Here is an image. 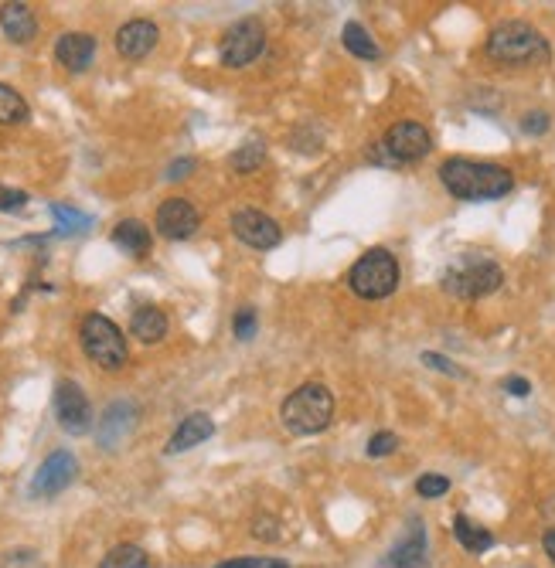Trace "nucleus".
<instances>
[{
  "label": "nucleus",
  "mask_w": 555,
  "mask_h": 568,
  "mask_svg": "<svg viewBox=\"0 0 555 568\" xmlns=\"http://www.w3.org/2000/svg\"><path fill=\"white\" fill-rule=\"evenodd\" d=\"M157 38H161V31H157L154 21H126L120 35H116V52L130 58V62H137V58H147L154 52Z\"/></svg>",
  "instance_id": "obj_13"
},
{
  "label": "nucleus",
  "mask_w": 555,
  "mask_h": 568,
  "mask_svg": "<svg viewBox=\"0 0 555 568\" xmlns=\"http://www.w3.org/2000/svg\"><path fill=\"white\" fill-rule=\"evenodd\" d=\"M521 130H525V133H545V130H549V116H545V113H528L525 123H521Z\"/></svg>",
  "instance_id": "obj_33"
},
{
  "label": "nucleus",
  "mask_w": 555,
  "mask_h": 568,
  "mask_svg": "<svg viewBox=\"0 0 555 568\" xmlns=\"http://www.w3.org/2000/svg\"><path fill=\"white\" fill-rule=\"evenodd\" d=\"M212 432H215V422H212V415H205V412H191L188 419H181V426L174 429V436H171V443H167V453H188V449H195L201 446L205 439H212Z\"/></svg>",
  "instance_id": "obj_16"
},
{
  "label": "nucleus",
  "mask_w": 555,
  "mask_h": 568,
  "mask_svg": "<svg viewBox=\"0 0 555 568\" xmlns=\"http://www.w3.org/2000/svg\"><path fill=\"white\" fill-rule=\"evenodd\" d=\"M99 568H147V555L137 545H120L109 551Z\"/></svg>",
  "instance_id": "obj_25"
},
{
  "label": "nucleus",
  "mask_w": 555,
  "mask_h": 568,
  "mask_svg": "<svg viewBox=\"0 0 555 568\" xmlns=\"http://www.w3.org/2000/svg\"><path fill=\"white\" fill-rule=\"evenodd\" d=\"M28 205V194L18 191V188H4L0 184V211H21Z\"/></svg>",
  "instance_id": "obj_30"
},
{
  "label": "nucleus",
  "mask_w": 555,
  "mask_h": 568,
  "mask_svg": "<svg viewBox=\"0 0 555 568\" xmlns=\"http://www.w3.org/2000/svg\"><path fill=\"white\" fill-rule=\"evenodd\" d=\"M504 388H508V395H515V398H525L528 392H532V385H528L525 378H508L504 381Z\"/></svg>",
  "instance_id": "obj_35"
},
{
  "label": "nucleus",
  "mask_w": 555,
  "mask_h": 568,
  "mask_svg": "<svg viewBox=\"0 0 555 568\" xmlns=\"http://www.w3.org/2000/svg\"><path fill=\"white\" fill-rule=\"evenodd\" d=\"M191 171H195V160H191V157L174 160V164L167 167V181H181V177H188Z\"/></svg>",
  "instance_id": "obj_32"
},
{
  "label": "nucleus",
  "mask_w": 555,
  "mask_h": 568,
  "mask_svg": "<svg viewBox=\"0 0 555 568\" xmlns=\"http://www.w3.org/2000/svg\"><path fill=\"white\" fill-rule=\"evenodd\" d=\"M453 534H457L460 545H464L467 551H474V555H481V551H487V548L494 545V534L487 531V528H481V524H474L464 514L453 521Z\"/></svg>",
  "instance_id": "obj_21"
},
{
  "label": "nucleus",
  "mask_w": 555,
  "mask_h": 568,
  "mask_svg": "<svg viewBox=\"0 0 555 568\" xmlns=\"http://www.w3.org/2000/svg\"><path fill=\"white\" fill-rule=\"evenodd\" d=\"M263 160H266V143L263 140H249L232 154V167L239 174H252L256 167H263Z\"/></svg>",
  "instance_id": "obj_24"
},
{
  "label": "nucleus",
  "mask_w": 555,
  "mask_h": 568,
  "mask_svg": "<svg viewBox=\"0 0 555 568\" xmlns=\"http://www.w3.org/2000/svg\"><path fill=\"white\" fill-rule=\"evenodd\" d=\"M28 120V103L18 89L0 82V126H18Z\"/></svg>",
  "instance_id": "obj_23"
},
{
  "label": "nucleus",
  "mask_w": 555,
  "mask_h": 568,
  "mask_svg": "<svg viewBox=\"0 0 555 568\" xmlns=\"http://www.w3.org/2000/svg\"><path fill=\"white\" fill-rule=\"evenodd\" d=\"M52 215L58 222V232H86V228L92 225L89 215H82V211H75L69 205H52Z\"/></svg>",
  "instance_id": "obj_26"
},
{
  "label": "nucleus",
  "mask_w": 555,
  "mask_h": 568,
  "mask_svg": "<svg viewBox=\"0 0 555 568\" xmlns=\"http://www.w3.org/2000/svg\"><path fill=\"white\" fill-rule=\"evenodd\" d=\"M82 351L89 354V361H96L103 371H120L126 364V337L123 330L113 324L103 313H89L82 320Z\"/></svg>",
  "instance_id": "obj_6"
},
{
  "label": "nucleus",
  "mask_w": 555,
  "mask_h": 568,
  "mask_svg": "<svg viewBox=\"0 0 555 568\" xmlns=\"http://www.w3.org/2000/svg\"><path fill=\"white\" fill-rule=\"evenodd\" d=\"M447 490H450V480L440 477V473H426V477H419V483H416V494L426 497V500L443 497Z\"/></svg>",
  "instance_id": "obj_28"
},
{
  "label": "nucleus",
  "mask_w": 555,
  "mask_h": 568,
  "mask_svg": "<svg viewBox=\"0 0 555 568\" xmlns=\"http://www.w3.org/2000/svg\"><path fill=\"white\" fill-rule=\"evenodd\" d=\"M55 415H58V426L72 436H82L92 426V405L86 392H82L75 381H58L55 388Z\"/></svg>",
  "instance_id": "obj_8"
},
{
  "label": "nucleus",
  "mask_w": 555,
  "mask_h": 568,
  "mask_svg": "<svg viewBox=\"0 0 555 568\" xmlns=\"http://www.w3.org/2000/svg\"><path fill=\"white\" fill-rule=\"evenodd\" d=\"M55 58L58 65H65L69 72H86L92 58H96V38L86 35V31H69V35L58 38Z\"/></svg>",
  "instance_id": "obj_15"
},
{
  "label": "nucleus",
  "mask_w": 555,
  "mask_h": 568,
  "mask_svg": "<svg viewBox=\"0 0 555 568\" xmlns=\"http://www.w3.org/2000/svg\"><path fill=\"white\" fill-rule=\"evenodd\" d=\"M75 473H79V463H75V456L69 453V449H55V453L38 466L35 480H31V497H55V494H62V490L75 480Z\"/></svg>",
  "instance_id": "obj_9"
},
{
  "label": "nucleus",
  "mask_w": 555,
  "mask_h": 568,
  "mask_svg": "<svg viewBox=\"0 0 555 568\" xmlns=\"http://www.w3.org/2000/svg\"><path fill=\"white\" fill-rule=\"evenodd\" d=\"M395 446H399L395 432H375V436L368 439V456H389L395 453Z\"/></svg>",
  "instance_id": "obj_29"
},
{
  "label": "nucleus",
  "mask_w": 555,
  "mask_h": 568,
  "mask_svg": "<svg viewBox=\"0 0 555 568\" xmlns=\"http://www.w3.org/2000/svg\"><path fill=\"white\" fill-rule=\"evenodd\" d=\"M133 419H137V409H133L130 402H116L109 405L106 415L99 419V443H103L106 449H116V443L130 432Z\"/></svg>",
  "instance_id": "obj_18"
},
{
  "label": "nucleus",
  "mask_w": 555,
  "mask_h": 568,
  "mask_svg": "<svg viewBox=\"0 0 555 568\" xmlns=\"http://www.w3.org/2000/svg\"><path fill=\"white\" fill-rule=\"evenodd\" d=\"M487 55L501 65H542L549 62V41L525 21H501L487 35Z\"/></svg>",
  "instance_id": "obj_2"
},
{
  "label": "nucleus",
  "mask_w": 555,
  "mask_h": 568,
  "mask_svg": "<svg viewBox=\"0 0 555 568\" xmlns=\"http://www.w3.org/2000/svg\"><path fill=\"white\" fill-rule=\"evenodd\" d=\"M0 28H4V35L11 41L28 45L38 35V18L28 4H4L0 7Z\"/></svg>",
  "instance_id": "obj_17"
},
{
  "label": "nucleus",
  "mask_w": 555,
  "mask_h": 568,
  "mask_svg": "<svg viewBox=\"0 0 555 568\" xmlns=\"http://www.w3.org/2000/svg\"><path fill=\"white\" fill-rule=\"evenodd\" d=\"M130 334L137 337V341H144V344L164 341L167 317L157 307H140L137 313H133V320H130Z\"/></svg>",
  "instance_id": "obj_20"
},
{
  "label": "nucleus",
  "mask_w": 555,
  "mask_h": 568,
  "mask_svg": "<svg viewBox=\"0 0 555 568\" xmlns=\"http://www.w3.org/2000/svg\"><path fill=\"white\" fill-rule=\"evenodd\" d=\"M378 568H426V531L419 521L409 524L406 538L395 545L389 555L378 562Z\"/></svg>",
  "instance_id": "obj_14"
},
{
  "label": "nucleus",
  "mask_w": 555,
  "mask_h": 568,
  "mask_svg": "<svg viewBox=\"0 0 555 568\" xmlns=\"http://www.w3.org/2000/svg\"><path fill=\"white\" fill-rule=\"evenodd\" d=\"M232 330H235V337H239V341H252V337H256V310H252V307L235 310Z\"/></svg>",
  "instance_id": "obj_27"
},
{
  "label": "nucleus",
  "mask_w": 555,
  "mask_h": 568,
  "mask_svg": "<svg viewBox=\"0 0 555 568\" xmlns=\"http://www.w3.org/2000/svg\"><path fill=\"white\" fill-rule=\"evenodd\" d=\"M215 568H287L283 562H263V558H235V562H222Z\"/></svg>",
  "instance_id": "obj_31"
},
{
  "label": "nucleus",
  "mask_w": 555,
  "mask_h": 568,
  "mask_svg": "<svg viewBox=\"0 0 555 568\" xmlns=\"http://www.w3.org/2000/svg\"><path fill=\"white\" fill-rule=\"evenodd\" d=\"M545 551H549V558H552V565H555V528L545 531Z\"/></svg>",
  "instance_id": "obj_36"
},
{
  "label": "nucleus",
  "mask_w": 555,
  "mask_h": 568,
  "mask_svg": "<svg viewBox=\"0 0 555 568\" xmlns=\"http://www.w3.org/2000/svg\"><path fill=\"white\" fill-rule=\"evenodd\" d=\"M198 225H201V218H198L195 205L184 198H167L164 205L157 208V232H161L164 239H174V242L191 239V235L198 232Z\"/></svg>",
  "instance_id": "obj_12"
},
{
  "label": "nucleus",
  "mask_w": 555,
  "mask_h": 568,
  "mask_svg": "<svg viewBox=\"0 0 555 568\" xmlns=\"http://www.w3.org/2000/svg\"><path fill=\"white\" fill-rule=\"evenodd\" d=\"M440 181L460 201H494L515 188V177H511L508 167L481 164V160H464V157H450L440 167Z\"/></svg>",
  "instance_id": "obj_1"
},
{
  "label": "nucleus",
  "mask_w": 555,
  "mask_h": 568,
  "mask_svg": "<svg viewBox=\"0 0 555 568\" xmlns=\"http://www.w3.org/2000/svg\"><path fill=\"white\" fill-rule=\"evenodd\" d=\"M341 41H344V48H348V52L355 55V58H368V62H375V58L382 55V52H378V45L372 41V35H368V31L361 28L358 21H348V24H344Z\"/></svg>",
  "instance_id": "obj_22"
},
{
  "label": "nucleus",
  "mask_w": 555,
  "mask_h": 568,
  "mask_svg": "<svg viewBox=\"0 0 555 568\" xmlns=\"http://www.w3.org/2000/svg\"><path fill=\"white\" fill-rule=\"evenodd\" d=\"M232 232L239 242L252 245V249H276L283 239L280 225L273 222L269 215H263V211L256 208H242L232 215Z\"/></svg>",
  "instance_id": "obj_11"
},
{
  "label": "nucleus",
  "mask_w": 555,
  "mask_h": 568,
  "mask_svg": "<svg viewBox=\"0 0 555 568\" xmlns=\"http://www.w3.org/2000/svg\"><path fill=\"white\" fill-rule=\"evenodd\" d=\"M501 283V266L484 256H460L443 273V290L457 296V300H481V296H491Z\"/></svg>",
  "instance_id": "obj_4"
},
{
  "label": "nucleus",
  "mask_w": 555,
  "mask_h": 568,
  "mask_svg": "<svg viewBox=\"0 0 555 568\" xmlns=\"http://www.w3.org/2000/svg\"><path fill=\"white\" fill-rule=\"evenodd\" d=\"M280 419L293 436H317V432H324L334 419V395L327 392L324 385H317V381L300 385L297 392H290V398L283 402Z\"/></svg>",
  "instance_id": "obj_3"
},
{
  "label": "nucleus",
  "mask_w": 555,
  "mask_h": 568,
  "mask_svg": "<svg viewBox=\"0 0 555 568\" xmlns=\"http://www.w3.org/2000/svg\"><path fill=\"white\" fill-rule=\"evenodd\" d=\"M263 48H266L263 21L246 18V21L235 24V28H229V35L222 38L218 55H222V65H229V69H242V65L256 62V58L263 55Z\"/></svg>",
  "instance_id": "obj_7"
},
{
  "label": "nucleus",
  "mask_w": 555,
  "mask_h": 568,
  "mask_svg": "<svg viewBox=\"0 0 555 568\" xmlns=\"http://www.w3.org/2000/svg\"><path fill=\"white\" fill-rule=\"evenodd\" d=\"M382 150H389L392 160H419L433 150V137L423 123L406 120V123L389 126V133H385L382 140Z\"/></svg>",
  "instance_id": "obj_10"
},
{
  "label": "nucleus",
  "mask_w": 555,
  "mask_h": 568,
  "mask_svg": "<svg viewBox=\"0 0 555 568\" xmlns=\"http://www.w3.org/2000/svg\"><path fill=\"white\" fill-rule=\"evenodd\" d=\"M423 364H430V368L443 371V375H460V371L453 368V364H450L447 358H440V354H423Z\"/></svg>",
  "instance_id": "obj_34"
},
{
  "label": "nucleus",
  "mask_w": 555,
  "mask_h": 568,
  "mask_svg": "<svg viewBox=\"0 0 555 568\" xmlns=\"http://www.w3.org/2000/svg\"><path fill=\"white\" fill-rule=\"evenodd\" d=\"M348 286L361 300H385L399 286V262L389 249H368L348 273Z\"/></svg>",
  "instance_id": "obj_5"
},
{
  "label": "nucleus",
  "mask_w": 555,
  "mask_h": 568,
  "mask_svg": "<svg viewBox=\"0 0 555 568\" xmlns=\"http://www.w3.org/2000/svg\"><path fill=\"white\" fill-rule=\"evenodd\" d=\"M150 228L144 222H137V218H126V222H120L113 228V245L120 252H126V256H133V259H140V256H147L150 252Z\"/></svg>",
  "instance_id": "obj_19"
}]
</instances>
